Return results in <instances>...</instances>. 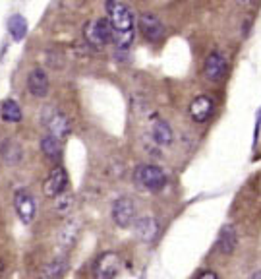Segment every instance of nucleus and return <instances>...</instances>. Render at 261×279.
<instances>
[{
    "instance_id": "ddd939ff",
    "label": "nucleus",
    "mask_w": 261,
    "mask_h": 279,
    "mask_svg": "<svg viewBox=\"0 0 261 279\" xmlns=\"http://www.w3.org/2000/svg\"><path fill=\"white\" fill-rule=\"evenodd\" d=\"M238 246V235H236V229L232 225H224L219 233V239H217V248L222 252V254H232Z\"/></svg>"
},
{
    "instance_id": "aec40b11",
    "label": "nucleus",
    "mask_w": 261,
    "mask_h": 279,
    "mask_svg": "<svg viewBox=\"0 0 261 279\" xmlns=\"http://www.w3.org/2000/svg\"><path fill=\"white\" fill-rule=\"evenodd\" d=\"M76 237H77V225L76 221H70L62 227V231L58 235V242H60V246H62L64 250H70L72 244L76 242Z\"/></svg>"
},
{
    "instance_id": "f03ea898",
    "label": "nucleus",
    "mask_w": 261,
    "mask_h": 279,
    "mask_svg": "<svg viewBox=\"0 0 261 279\" xmlns=\"http://www.w3.org/2000/svg\"><path fill=\"white\" fill-rule=\"evenodd\" d=\"M134 181L147 192H161L166 186V174L157 165H139L134 173Z\"/></svg>"
},
{
    "instance_id": "f257e3e1",
    "label": "nucleus",
    "mask_w": 261,
    "mask_h": 279,
    "mask_svg": "<svg viewBox=\"0 0 261 279\" xmlns=\"http://www.w3.org/2000/svg\"><path fill=\"white\" fill-rule=\"evenodd\" d=\"M112 41L118 48H128L134 41V12L124 2H106Z\"/></svg>"
},
{
    "instance_id": "7ed1b4c3",
    "label": "nucleus",
    "mask_w": 261,
    "mask_h": 279,
    "mask_svg": "<svg viewBox=\"0 0 261 279\" xmlns=\"http://www.w3.org/2000/svg\"><path fill=\"white\" fill-rule=\"evenodd\" d=\"M83 37H85L87 45L89 47L97 48H105L110 41H112V28H110V21L106 18H97L87 21L85 28H83Z\"/></svg>"
},
{
    "instance_id": "f3484780",
    "label": "nucleus",
    "mask_w": 261,
    "mask_h": 279,
    "mask_svg": "<svg viewBox=\"0 0 261 279\" xmlns=\"http://www.w3.org/2000/svg\"><path fill=\"white\" fill-rule=\"evenodd\" d=\"M153 140L157 142L159 145H170L174 140V134H172V128L166 124L164 120H155L153 122Z\"/></svg>"
},
{
    "instance_id": "39448f33",
    "label": "nucleus",
    "mask_w": 261,
    "mask_h": 279,
    "mask_svg": "<svg viewBox=\"0 0 261 279\" xmlns=\"http://www.w3.org/2000/svg\"><path fill=\"white\" fill-rule=\"evenodd\" d=\"M137 26H139L141 35H143L147 41H151V43H159V41L164 37L163 21L157 18L155 14H151V12H143V14H139Z\"/></svg>"
},
{
    "instance_id": "f8f14e48",
    "label": "nucleus",
    "mask_w": 261,
    "mask_h": 279,
    "mask_svg": "<svg viewBox=\"0 0 261 279\" xmlns=\"http://www.w3.org/2000/svg\"><path fill=\"white\" fill-rule=\"evenodd\" d=\"M47 126H48V134L58 138V140H62V138L70 134V130H72L70 118H68L64 113H52V115L47 118Z\"/></svg>"
},
{
    "instance_id": "9b49d317",
    "label": "nucleus",
    "mask_w": 261,
    "mask_h": 279,
    "mask_svg": "<svg viewBox=\"0 0 261 279\" xmlns=\"http://www.w3.org/2000/svg\"><path fill=\"white\" fill-rule=\"evenodd\" d=\"M213 109H215V103H213L211 97L197 95L190 103V116H192L195 122H205L213 115Z\"/></svg>"
},
{
    "instance_id": "dca6fc26",
    "label": "nucleus",
    "mask_w": 261,
    "mask_h": 279,
    "mask_svg": "<svg viewBox=\"0 0 261 279\" xmlns=\"http://www.w3.org/2000/svg\"><path fill=\"white\" fill-rule=\"evenodd\" d=\"M21 109L19 105L14 101V99H6V101H2V105H0V118L4 120V122H8V124H16L21 120Z\"/></svg>"
},
{
    "instance_id": "20e7f679",
    "label": "nucleus",
    "mask_w": 261,
    "mask_h": 279,
    "mask_svg": "<svg viewBox=\"0 0 261 279\" xmlns=\"http://www.w3.org/2000/svg\"><path fill=\"white\" fill-rule=\"evenodd\" d=\"M122 270V260L116 252H105L97 258L93 266V277L95 279H114Z\"/></svg>"
},
{
    "instance_id": "0eeeda50",
    "label": "nucleus",
    "mask_w": 261,
    "mask_h": 279,
    "mask_svg": "<svg viewBox=\"0 0 261 279\" xmlns=\"http://www.w3.org/2000/svg\"><path fill=\"white\" fill-rule=\"evenodd\" d=\"M226 68H228V62H226V57L219 53V50H213L209 57L205 58V66H203V74L207 76V80L211 82H219L224 78L226 74Z\"/></svg>"
},
{
    "instance_id": "4be33fe9",
    "label": "nucleus",
    "mask_w": 261,
    "mask_h": 279,
    "mask_svg": "<svg viewBox=\"0 0 261 279\" xmlns=\"http://www.w3.org/2000/svg\"><path fill=\"white\" fill-rule=\"evenodd\" d=\"M74 198L70 196V194H62V196H58L56 198V202H54V208H56V212L58 213H68L70 210H72V206H74V202H72Z\"/></svg>"
},
{
    "instance_id": "b1692460",
    "label": "nucleus",
    "mask_w": 261,
    "mask_h": 279,
    "mask_svg": "<svg viewBox=\"0 0 261 279\" xmlns=\"http://www.w3.org/2000/svg\"><path fill=\"white\" fill-rule=\"evenodd\" d=\"M250 279H261V270L253 271V273H251V277H250Z\"/></svg>"
},
{
    "instance_id": "6ab92c4d",
    "label": "nucleus",
    "mask_w": 261,
    "mask_h": 279,
    "mask_svg": "<svg viewBox=\"0 0 261 279\" xmlns=\"http://www.w3.org/2000/svg\"><path fill=\"white\" fill-rule=\"evenodd\" d=\"M8 31L14 41H21V39L25 37V33H27V21H25V18L19 16V14H14L8 19Z\"/></svg>"
},
{
    "instance_id": "9d476101",
    "label": "nucleus",
    "mask_w": 261,
    "mask_h": 279,
    "mask_svg": "<svg viewBox=\"0 0 261 279\" xmlns=\"http://www.w3.org/2000/svg\"><path fill=\"white\" fill-rule=\"evenodd\" d=\"M27 89L33 97H45L48 93V76L43 68H33L27 76Z\"/></svg>"
},
{
    "instance_id": "1a4fd4ad",
    "label": "nucleus",
    "mask_w": 261,
    "mask_h": 279,
    "mask_svg": "<svg viewBox=\"0 0 261 279\" xmlns=\"http://www.w3.org/2000/svg\"><path fill=\"white\" fill-rule=\"evenodd\" d=\"M134 202L130 200V198H118L114 202V206H112V219H114V223L118 225V227H122V229H126V227H130L132 225V221H134Z\"/></svg>"
},
{
    "instance_id": "6e6552de",
    "label": "nucleus",
    "mask_w": 261,
    "mask_h": 279,
    "mask_svg": "<svg viewBox=\"0 0 261 279\" xmlns=\"http://www.w3.org/2000/svg\"><path fill=\"white\" fill-rule=\"evenodd\" d=\"M14 208H16L18 217L23 223L33 221L35 212H37V206H35L33 196L29 192H25V190H18V192H16V196H14Z\"/></svg>"
},
{
    "instance_id": "423d86ee",
    "label": "nucleus",
    "mask_w": 261,
    "mask_h": 279,
    "mask_svg": "<svg viewBox=\"0 0 261 279\" xmlns=\"http://www.w3.org/2000/svg\"><path fill=\"white\" fill-rule=\"evenodd\" d=\"M66 186H68L66 169L56 167V169H52L50 174L45 179V183H43V194H45L47 198L56 200L58 196H62V194L66 192Z\"/></svg>"
},
{
    "instance_id": "2eb2a0df",
    "label": "nucleus",
    "mask_w": 261,
    "mask_h": 279,
    "mask_svg": "<svg viewBox=\"0 0 261 279\" xmlns=\"http://www.w3.org/2000/svg\"><path fill=\"white\" fill-rule=\"evenodd\" d=\"M0 155L8 165H18L21 161V157H23V149H21V145L16 140H10L8 138V140H4L0 144Z\"/></svg>"
},
{
    "instance_id": "4468645a",
    "label": "nucleus",
    "mask_w": 261,
    "mask_h": 279,
    "mask_svg": "<svg viewBox=\"0 0 261 279\" xmlns=\"http://www.w3.org/2000/svg\"><path fill=\"white\" fill-rule=\"evenodd\" d=\"M157 231H159V225L155 221L151 215H143L135 221V235L141 239L143 242H151L157 237Z\"/></svg>"
},
{
    "instance_id": "5701e85b",
    "label": "nucleus",
    "mask_w": 261,
    "mask_h": 279,
    "mask_svg": "<svg viewBox=\"0 0 261 279\" xmlns=\"http://www.w3.org/2000/svg\"><path fill=\"white\" fill-rule=\"evenodd\" d=\"M195 279H219V275H217L215 271H211V270H205V271H201V273H199Z\"/></svg>"
},
{
    "instance_id": "412c9836",
    "label": "nucleus",
    "mask_w": 261,
    "mask_h": 279,
    "mask_svg": "<svg viewBox=\"0 0 261 279\" xmlns=\"http://www.w3.org/2000/svg\"><path fill=\"white\" fill-rule=\"evenodd\" d=\"M66 268H68L66 262L56 258V260H52L50 264L45 266V270L41 273V279H58L64 271H66Z\"/></svg>"
},
{
    "instance_id": "a211bd4d",
    "label": "nucleus",
    "mask_w": 261,
    "mask_h": 279,
    "mask_svg": "<svg viewBox=\"0 0 261 279\" xmlns=\"http://www.w3.org/2000/svg\"><path fill=\"white\" fill-rule=\"evenodd\" d=\"M41 151H43V155H47L48 159H58L60 151H62L60 140L50 134H45L41 138Z\"/></svg>"
}]
</instances>
